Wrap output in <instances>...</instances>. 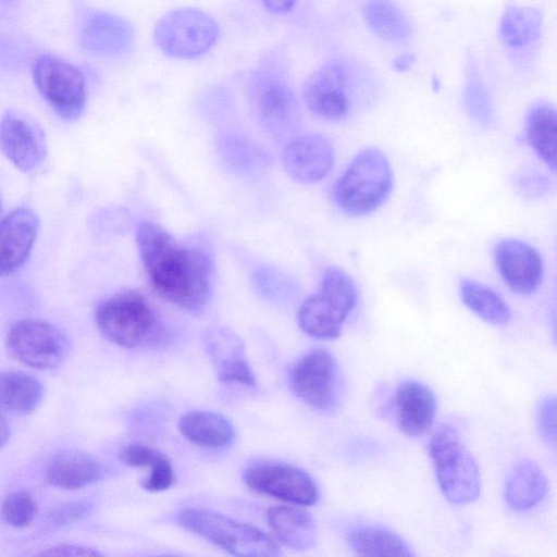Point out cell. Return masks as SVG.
<instances>
[{"instance_id":"obj_36","label":"cell","mask_w":557,"mask_h":557,"mask_svg":"<svg viewBox=\"0 0 557 557\" xmlns=\"http://www.w3.org/2000/svg\"><path fill=\"white\" fill-rule=\"evenodd\" d=\"M174 482V471L170 460H165L152 470L143 484V487L150 492L168 490Z\"/></svg>"},{"instance_id":"obj_9","label":"cell","mask_w":557,"mask_h":557,"mask_svg":"<svg viewBox=\"0 0 557 557\" xmlns=\"http://www.w3.org/2000/svg\"><path fill=\"white\" fill-rule=\"evenodd\" d=\"M356 76L346 63L330 61L314 70L304 82L301 96L308 110L329 121L346 120L355 108Z\"/></svg>"},{"instance_id":"obj_39","label":"cell","mask_w":557,"mask_h":557,"mask_svg":"<svg viewBox=\"0 0 557 557\" xmlns=\"http://www.w3.org/2000/svg\"><path fill=\"white\" fill-rule=\"evenodd\" d=\"M297 0H262L267 11L273 14H285L293 10Z\"/></svg>"},{"instance_id":"obj_18","label":"cell","mask_w":557,"mask_h":557,"mask_svg":"<svg viewBox=\"0 0 557 557\" xmlns=\"http://www.w3.org/2000/svg\"><path fill=\"white\" fill-rule=\"evenodd\" d=\"M79 41L94 55L120 57L132 49L134 29L122 16L101 11L91 12L82 24Z\"/></svg>"},{"instance_id":"obj_27","label":"cell","mask_w":557,"mask_h":557,"mask_svg":"<svg viewBox=\"0 0 557 557\" xmlns=\"http://www.w3.org/2000/svg\"><path fill=\"white\" fill-rule=\"evenodd\" d=\"M460 296L463 304L487 323L505 325L511 319L507 302L494 289L481 282L462 278Z\"/></svg>"},{"instance_id":"obj_22","label":"cell","mask_w":557,"mask_h":557,"mask_svg":"<svg viewBox=\"0 0 557 557\" xmlns=\"http://www.w3.org/2000/svg\"><path fill=\"white\" fill-rule=\"evenodd\" d=\"M180 432L195 445L224 449L235 440L232 423L224 416L202 410H193L184 413L178 421Z\"/></svg>"},{"instance_id":"obj_8","label":"cell","mask_w":557,"mask_h":557,"mask_svg":"<svg viewBox=\"0 0 557 557\" xmlns=\"http://www.w3.org/2000/svg\"><path fill=\"white\" fill-rule=\"evenodd\" d=\"M219 35V24L209 13L195 8H180L160 17L152 38L168 57L190 60L206 54Z\"/></svg>"},{"instance_id":"obj_40","label":"cell","mask_w":557,"mask_h":557,"mask_svg":"<svg viewBox=\"0 0 557 557\" xmlns=\"http://www.w3.org/2000/svg\"><path fill=\"white\" fill-rule=\"evenodd\" d=\"M414 61H416V59H414L413 54L404 53L394 59L393 67L398 72H406L411 69Z\"/></svg>"},{"instance_id":"obj_31","label":"cell","mask_w":557,"mask_h":557,"mask_svg":"<svg viewBox=\"0 0 557 557\" xmlns=\"http://www.w3.org/2000/svg\"><path fill=\"white\" fill-rule=\"evenodd\" d=\"M465 104L472 120L483 128L494 123V110L490 92L476 77H470L465 88Z\"/></svg>"},{"instance_id":"obj_37","label":"cell","mask_w":557,"mask_h":557,"mask_svg":"<svg viewBox=\"0 0 557 557\" xmlns=\"http://www.w3.org/2000/svg\"><path fill=\"white\" fill-rule=\"evenodd\" d=\"M45 556H99L100 552L81 545L61 544L42 552Z\"/></svg>"},{"instance_id":"obj_3","label":"cell","mask_w":557,"mask_h":557,"mask_svg":"<svg viewBox=\"0 0 557 557\" xmlns=\"http://www.w3.org/2000/svg\"><path fill=\"white\" fill-rule=\"evenodd\" d=\"M282 61L277 55L269 57L247 82L248 100L258 123L278 143L294 138L301 123L299 102Z\"/></svg>"},{"instance_id":"obj_23","label":"cell","mask_w":557,"mask_h":557,"mask_svg":"<svg viewBox=\"0 0 557 557\" xmlns=\"http://www.w3.org/2000/svg\"><path fill=\"white\" fill-rule=\"evenodd\" d=\"M104 469L92 457L82 453H63L48 465V482L64 490H77L102 479Z\"/></svg>"},{"instance_id":"obj_14","label":"cell","mask_w":557,"mask_h":557,"mask_svg":"<svg viewBox=\"0 0 557 557\" xmlns=\"http://www.w3.org/2000/svg\"><path fill=\"white\" fill-rule=\"evenodd\" d=\"M335 160L331 140L318 133L292 138L282 153V163L288 176L301 184H314L325 178Z\"/></svg>"},{"instance_id":"obj_28","label":"cell","mask_w":557,"mask_h":557,"mask_svg":"<svg viewBox=\"0 0 557 557\" xmlns=\"http://www.w3.org/2000/svg\"><path fill=\"white\" fill-rule=\"evenodd\" d=\"M362 13L372 33L386 41L400 42L410 36L411 26L408 18L388 0H369Z\"/></svg>"},{"instance_id":"obj_35","label":"cell","mask_w":557,"mask_h":557,"mask_svg":"<svg viewBox=\"0 0 557 557\" xmlns=\"http://www.w3.org/2000/svg\"><path fill=\"white\" fill-rule=\"evenodd\" d=\"M120 460L132 467H149L150 470L168 460L159 450L144 444H129L120 453Z\"/></svg>"},{"instance_id":"obj_38","label":"cell","mask_w":557,"mask_h":557,"mask_svg":"<svg viewBox=\"0 0 557 557\" xmlns=\"http://www.w3.org/2000/svg\"><path fill=\"white\" fill-rule=\"evenodd\" d=\"M546 181L541 176H530L520 178L519 187L528 191L529 195H541L547 187Z\"/></svg>"},{"instance_id":"obj_24","label":"cell","mask_w":557,"mask_h":557,"mask_svg":"<svg viewBox=\"0 0 557 557\" xmlns=\"http://www.w3.org/2000/svg\"><path fill=\"white\" fill-rule=\"evenodd\" d=\"M525 136L537 157L556 171L557 115L548 102H537L530 109L525 121Z\"/></svg>"},{"instance_id":"obj_26","label":"cell","mask_w":557,"mask_h":557,"mask_svg":"<svg viewBox=\"0 0 557 557\" xmlns=\"http://www.w3.org/2000/svg\"><path fill=\"white\" fill-rule=\"evenodd\" d=\"M347 542L360 556L409 557L414 553L396 533L373 525H361L349 530Z\"/></svg>"},{"instance_id":"obj_16","label":"cell","mask_w":557,"mask_h":557,"mask_svg":"<svg viewBox=\"0 0 557 557\" xmlns=\"http://www.w3.org/2000/svg\"><path fill=\"white\" fill-rule=\"evenodd\" d=\"M0 149L25 173L38 169L47 157L42 131L34 122L14 111L5 112L1 117Z\"/></svg>"},{"instance_id":"obj_41","label":"cell","mask_w":557,"mask_h":557,"mask_svg":"<svg viewBox=\"0 0 557 557\" xmlns=\"http://www.w3.org/2000/svg\"><path fill=\"white\" fill-rule=\"evenodd\" d=\"M10 437V428L7 420L0 413V448L8 442Z\"/></svg>"},{"instance_id":"obj_21","label":"cell","mask_w":557,"mask_h":557,"mask_svg":"<svg viewBox=\"0 0 557 557\" xmlns=\"http://www.w3.org/2000/svg\"><path fill=\"white\" fill-rule=\"evenodd\" d=\"M270 529L285 546L307 550L315 545L317 525L312 517L296 506H273L267 512Z\"/></svg>"},{"instance_id":"obj_13","label":"cell","mask_w":557,"mask_h":557,"mask_svg":"<svg viewBox=\"0 0 557 557\" xmlns=\"http://www.w3.org/2000/svg\"><path fill=\"white\" fill-rule=\"evenodd\" d=\"M243 478L251 490L289 504L311 506L319 499L314 480L305 470L289 463L256 462L246 468Z\"/></svg>"},{"instance_id":"obj_4","label":"cell","mask_w":557,"mask_h":557,"mask_svg":"<svg viewBox=\"0 0 557 557\" xmlns=\"http://www.w3.org/2000/svg\"><path fill=\"white\" fill-rule=\"evenodd\" d=\"M393 188V171L386 156L377 148L357 153L338 177L333 197L348 215L363 216L380 208Z\"/></svg>"},{"instance_id":"obj_11","label":"cell","mask_w":557,"mask_h":557,"mask_svg":"<svg viewBox=\"0 0 557 557\" xmlns=\"http://www.w3.org/2000/svg\"><path fill=\"white\" fill-rule=\"evenodd\" d=\"M7 347L20 362L37 370H52L67 358V337L54 325L38 319L15 322L7 335Z\"/></svg>"},{"instance_id":"obj_17","label":"cell","mask_w":557,"mask_h":557,"mask_svg":"<svg viewBox=\"0 0 557 557\" xmlns=\"http://www.w3.org/2000/svg\"><path fill=\"white\" fill-rule=\"evenodd\" d=\"M39 231L35 212L21 207L0 221V277L16 272L27 261Z\"/></svg>"},{"instance_id":"obj_25","label":"cell","mask_w":557,"mask_h":557,"mask_svg":"<svg viewBox=\"0 0 557 557\" xmlns=\"http://www.w3.org/2000/svg\"><path fill=\"white\" fill-rule=\"evenodd\" d=\"M41 383L25 372H0V411L26 414L41 401Z\"/></svg>"},{"instance_id":"obj_15","label":"cell","mask_w":557,"mask_h":557,"mask_svg":"<svg viewBox=\"0 0 557 557\" xmlns=\"http://www.w3.org/2000/svg\"><path fill=\"white\" fill-rule=\"evenodd\" d=\"M494 260L503 281L512 292L529 295L540 286L543 260L529 243L516 238L502 239L494 248Z\"/></svg>"},{"instance_id":"obj_20","label":"cell","mask_w":557,"mask_h":557,"mask_svg":"<svg viewBox=\"0 0 557 557\" xmlns=\"http://www.w3.org/2000/svg\"><path fill=\"white\" fill-rule=\"evenodd\" d=\"M547 491V479L540 466L532 460H522L507 475L504 496L511 509L528 511L545 498Z\"/></svg>"},{"instance_id":"obj_34","label":"cell","mask_w":557,"mask_h":557,"mask_svg":"<svg viewBox=\"0 0 557 557\" xmlns=\"http://www.w3.org/2000/svg\"><path fill=\"white\" fill-rule=\"evenodd\" d=\"M556 398L554 395L542 398L535 409L537 434L548 447H556Z\"/></svg>"},{"instance_id":"obj_29","label":"cell","mask_w":557,"mask_h":557,"mask_svg":"<svg viewBox=\"0 0 557 557\" xmlns=\"http://www.w3.org/2000/svg\"><path fill=\"white\" fill-rule=\"evenodd\" d=\"M542 14L535 8H508L500 20V36L510 47H522L534 41L541 30Z\"/></svg>"},{"instance_id":"obj_32","label":"cell","mask_w":557,"mask_h":557,"mask_svg":"<svg viewBox=\"0 0 557 557\" xmlns=\"http://www.w3.org/2000/svg\"><path fill=\"white\" fill-rule=\"evenodd\" d=\"M37 513L34 498L26 492H14L8 495L1 505V516L11 527L25 528L30 524Z\"/></svg>"},{"instance_id":"obj_19","label":"cell","mask_w":557,"mask_h":557,"mask_svg":"<svg viewBox=\"0 0 557 557\" xmlns=\"http://www.w3.org/2000/svg\"><path fill=\"white\" fill-rule=\"evenodd\" d=\"M394 404L397 425L406 436L418 438L431 430L436 399L426 385L416 380L403 381L396 388Z\"/></svg>"},{"instance_id":"obj_30","label":"cell","mask_w":557,"mask_h":557,"mask_svg":"<svg viewBox=\"0 0 557 557\" xmlns=\"http://www.w3.org/2000/svg\"><path fill=\"white\" fill-rule=\"evenodd\" d=\"M220 147L224 161L233 171L252 174L267 168V153L245 137L237 135L224 136Z\"/></svg>"},{"instance_id":"obj_33","label":"cell","mask_w":557,"mask_h":557,"mask_svg":"<svg viewBox=\"0 0 557 557\" xmlns=\"http://www.w3.org/2000/svg\"><path fill=\"white\" fill-rule=\"evenodd\" d=\"M218 360V377L222 383H236L247 386L256 385V376L243 358V351L232 352Z\"/></svg>"},{"instance_id":"obj_42","label":"cell","mask_w":557,"mask_h":557,"mask_svg":"<svg viewBox=\"0 0 557 557\" xmlns=\"http://www.w3.org/2000/svg\"><path fill=\"white\" fill-rule=\"evenodd\" d=\"M0 212H1V200H0Z\"/></svg>"},{"instance_id":"obj_10","label":"cell","mask_w":557,"mask_h":557,"mask_svg":"<svg viewBox=\"0 0 557 557\" xmlns=\"http://www.w3.org/2000/svg\"><path fill=\"white\" fill-rule=\"evenodd\" d=\"M34 83L54 112L64 120H75L86 102L85 78L72 63L52 55L39 57L33 67Z\"/></svg>"},{"instance_id":"obj_7","label":"cell","mask_w":557,"mask_h":557,"mask_svg":"<svg viewBox=\"0 0 557 557\" xmlns=\"http://www.w3.org/2000/svg\"><path fill=\"white\" fill-rule=\"evenodd\" d=\"M177 522L234 556L270 557L280 554L277 542L268 533L224 513L188 508L177 515Z\"/></svg>"},{"instance_id":"obj_2","label":"cell","mask_w":557,"mask_h":557,"mask_svg":"<svg viewBox=\"0 0 557 557\" xmlns=\"http://www.w3.org/2000/svg\"><path fill=\"white\" fill-rule=\"evenodd\" d=\"M95 319L108 341L125 348L162 346L172 336L158 310L135 288L121 289L104 299Z\"/></svg>"},{"instance_id":"obj_6","label":"cell","mask_w":557,"mask_h":557,"mask_svg":"<svg viewBox=\"0 0 557 557\" xmlns=\"http://www.w3.org/2000/svg\"><path fill=\"white\" fill-rule=\"evenodd\" d=\"M357 302L352 278L336 267L327 268L318 292L302 301L297 312L300 329L320 338H336Z\"/></svg>"},{"instance_id":"obj_12","label":"cell","mask_w":557,"mask_h":557,"mask_svg":"<svg viewBox=\"0 0 557 557\" xmlns=\"http://www.w3.org/2000/svg\"><path fill=\"white\" fill-rule=\"evenodd\" d=\"M294 393L319 410L333 408L339 396L341 376L335 357L323 348L302 356L290 372Z\"/></svg>"},{"instance_id":"obj_5","label":"cell","mask_w":557,"mask_h":557,"mask_svg":"<svg viewBox=\"0 0 557 557\" xmlns=\"http://www.w3.org/2000/svg\"><path fill=\"white\" fill-rule=\"evenodd\" d=\"M428 449L444 497L454 505L476 500L481 491L480 471L457 429L448 423L438 425Z\"/></svg>"},{"instance_id":"obj_1","label":"cell","mask_w":557,"mask_h":557,"mask_svg":"<svg viewBox=\"0 0 557 557\" xmlns=\"http://www.w3.org/2000/svg\"><path fill=\"white\" fill-rule=\"evenodd\" d=\"M136 243L156 294L191 312L201 311L212 293V261L201 247L183 243L153 222H143Z\"/></svg>"}]
</instances>
